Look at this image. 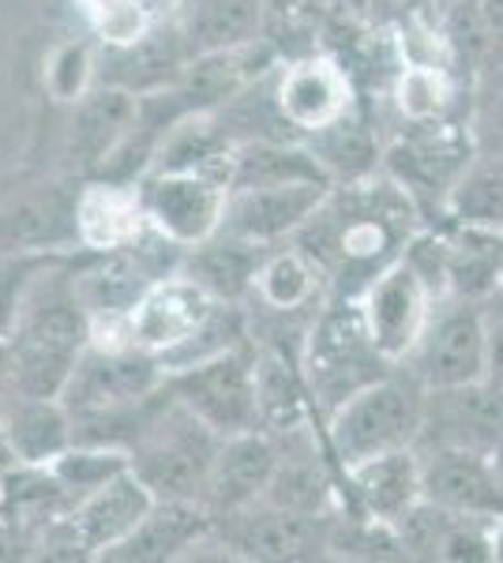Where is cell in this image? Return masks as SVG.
Returning <instances> with one entry per match:
<instances>
[{
    "label": "cell",
    "instance_id": "cell-1",
    "mask_svg": "<svg viewBox=\"0 0 503 563\" xmlns=\"http://www.w3.org/2000/svg\"><path fill=\"white\" fill-rule=\"evenodd\" d=\"M425 211L383 169L372 177L331 185V192L308 218L294 244L316 260L331 297L353 301L380 271L402 260L409 241L425 230Z\"/></svg>",
    "mask_w": 503,
    "mask_h": 563
},
{
    "label": "cell",
    "instance_id": "cell-2",
    "mask_svg": "<svg viewBox=\"0 0 503 563\" xmlns=\"http://www.w3.org/2000/svg\"><path fill=\"white\" fill-rule=\"evenodd\" d=\"M72 263H76L72 256L53 260L23 297V308L8 334L15 395L61 398L76 361L90 346V316L72 282Z\"/></svg>",
    "mask_w": 503,
    "mask_h": 563
},
{
    "label": "cell",
    "instance_id": "cell-3",
    "mask_svg": "<svg viewBox=\"0 0 503 563\" xmlns=\"http://www.w3.org/2000/svg\"><path fill=\"white\" fill-rule=\"evenodd\" d=\"M425 398L428 387L414 372L395 365L387 376L361 387L335 413H327L319 421V429H324L327 451H331L338 474H346L364 459L414 448L420 435V421H425Z\"/></svg>",
    "mask_w": 503,
    "mask_h": 563
},
{
    "label": "cell",
    "instance_id": "cell-4",
    "mask_svg": "<svg viewBox=\"0 0 503 563\" xmlns=\"http://www.w3.org/2000/svg\"><path fill=\"white\" fill-rule=\"evenodd\" d=\"M297 365L308 384V395H313L319 421L327 413H335L361 387L376 384L380 376H387L395 368L372 342L357 297L353 301L331 297L324 305V312L316 316L305 342H300Z\"/></svg>",
    "mask_w": 503,
    "mask_h": 563
},
{
    "label": "cell",
    "instance_id": "cell-5",
    "mask_svg": "<svg viewBox=\"0 0 503 563\" xmlns=\"http://www.w3.org/2000/svg\"><path fill=\"white\" fill-rule=\"evenodd\" d=\"M218 443H222V435L199 421L188 406H181L170 390L154 421L132 443L128 459H132L135 477L158 499H196V504H204Z\"/></svg>",
    "mask_w": 503,
    "mask_h": 563
},
{
    "label": "cell",
    "instance_id": "cell-6",
    "mask_svg": "<svg viewBox=\"0 0 503 563\" xmlns=\"http://www.w3.org/2000/svg\"><path fill=\"white\" fill-rule=\"evenodd\" d=\"M478 154L466 121L447 124H406L383 140L380 169L395 185L409 192V199L425 211L428 222H440L447 196L459 185L462 169Z\"/></svg>",
    "mask_w": 503,
    "mask_h": 563
},
{
    "label": "cell",
    "instance_id": "cell-7",
    "mask_svg": "<svg viewBox=\"0 0 503 563\" xmlns=\"http://www.w3.org/2000/svg\"><path fill=\"white\" fill-rule=\"evenodd\" d=\"M402 368L428 390L478 384L489 376V323H484V297L447 294L436 301L425 334Z\"/></svg>",
    "mask_w": 503,
    "mask_h": 563
},
{
    "label": "cell",
    "instance_id": "cell-8",
    "mask_svg": "<svg viewBox=\"0 0 503 563\" xmlns=\"http://www.w3.org/2000/svg\"><path fill=\"white\" fill-rule=\"evenodd\" d=\"M166 384L181 406H188L218 435L260 429L255 406V342L233 346L199 365L170 372Z\"/></svg>",
    "mask_w": 503,
    "mask_h": 563
},
{
    "label": "cell",
    "instance_id": "cell-9",
    "mask_svg": "<svg viewBox=\"0 0 503 563\" xmlns=\"http://www.w3.org/2000/svg\"><path fill=\"white\" fill-rule=\"evenodd\" d=\"M135 188H140L151 230L185 252L222 230L230 177L207 174V169H147Z\"/></svg>",
    "mask_w": 503,
    "mask_h": 563
},
{
    "label": "cell",
    "instance_id": "cell-10",
    "mask_svg": "<svg viewBox=\"0 0 503 563\" xmlns=\"http://www.w3.org/2000/svg\"><path fill=\"white\" fill-rule=\"evenodd\" d=\"M327 301H331V286H327L324 271L316 267V260L300 244L286 241L267 249V256L260 263V275L252 282L249 301H244L249 305L244 312L260 316L263 323L274 327L260 342L282 346L286 327H294L300 339H305L308 327L324 312Z\"/></svg>",
    "mask_w": 503,
    "mask_h": 563
},
{
    "label": "cell",
    "instance_id": "cell-11",
    "mask_svg": "<svg viewBox=\"0 0 503 563\" xmlns=\"http://www.w3.org/2000/svg\"><path fill=\"white\" fill-rule=\"evenodd\" d=\"M162 384H166V368H162V361L154 353L90 339V346L76 361L61 398L72 410V421H79V417L113 413L143 402Z\"/></svg>",
    "mask_w": 503,
    "mask_h": 563
},
{
    "label": "cell",
    "instance_id": "cell-12",
    "mask_svg": "<svg viewBox=\"0 0 503 563\" xmlns=\"http://www.w3.org/2000/svg\"><path fill=\"white\" fill-rule=\"evenodd\" d=\"M327 530L331 515H305L289 507L255 504L241 511L218 515L215 533L230 560H260V563H294V560H316L327 556Z\"/></svg>",
    "mask_w": 503,
    "mask_h": 563
},
{
    "label": "cell",
    "instance_id": "cell-13",
    "mask_svg": "<svg viewBox=\"0 0 503 563\" xmlns=\"http://www.w3.org/2000/svg\"><path fill=\"white\" fill-rule=\"evenodd\" d=\"M274 106L294 140H308L361 106L357 76L335 53H305L274 68Z\"/></svg>",
    "mask_w": 503,
    "mask_h": 563
},
{
    "label": "cell",
    "instance_id": "cell-14",
    "mask_svg": "<svg viewBox=\"0 0 503 563\" xmlns=\"http://www.w3.org/2000/svg\"><path fill=\"white\" fill-rule=\"evenodd\" d=\"M436 301H440V297L433 294V286L420 278V271L406 256L391 263L387 271H380V275L357 294L364 327H369L372 342H376L391 365H402V361L409 357V350H414L417 339L425 334Z\"/></svg>",
    "mask_w": 503,
    "mask_h": 563
},
{
    "label": "cell",
    "instance_id": "cell-15",
    "mask_svg": "<svg viewBox=\"0 0 503 563\" xmlns=\"http://www.w3.org/2000/svg\"><path fill=\"white\" fill-rule=\"evenodd\" d=\"M331 192V180H286V185H252L233 188L226 203L222 230L237 238L274 249L294 241L305 222L319 211Z\"/></svg>",
    "mask_w": 503,
    "mask_h": 563
},
{
    "label": "cell",
    "instance_id": "cell-16",
    "mask_svg": "<svg viewBox=\"0 0 503 563\" xmlns=\"http://www.w3.org/2000/svg\"><path fill=\"white\" fill-rule=\"evenodd\" d=\"M222 301L207 294L196 278L185 271L158 278L147 294L140 297V305L128 316V342L140 350L154 353V357H170L173 350H181L192 334L204 327L215 308Z\"/></svg>",
    "mask_w": 503,
    "mask_h": 563
},
{
    "label": "cell",
    "instance_id": "cell-17",
    "mask_svg": "<svg viewBox=\"0 0 503 563\" xmlns=\"http://www.w3.org/2000/svg\"><path fill=\"white\" fill-rule=\"evenodd\" d=\"M79 188H84L79 180H50V185L26 188L23 196L8 199L0 207V256L79 249Z\"/></svg>",
    "mask_w": 503,
    "mask_h": 563
},
{
    "label": "cell",
    "instance_id": "cell-18",
    "mask_svg": "<svg viewBox=\"0 0 503 563\" xmlns=\"http://www.w3.org/2000/svg\"><path fill=\"white\" fill-rule=\"evenodd\" d=\"M503 435V387L492 379L428 390L417 448L492 451Z\"/></svg>",
    "mask_w": 503,
    "mask_h": 563
},
{
    "label": "cell",
    "instance_id": "cell-19",
    "mask_svg": "<svg viewBox=\"0 0 503 563\" xmlns=\"http://www.w3.org/2000/svg\"><path fill=\"white\" fill-rule=\"evenodd\" d=\"M425 499L455 515L503 519V481L492 466L489 451L470 448H417Z\"/></svg>",
    "mask_w": 503,
    "mask_h": 563
},
{
    "label": "cell",
    "instance_id": "cell-20",
    "mask_svg": "<svg viewBox=\"0 0 503 563\" xmlns=\"http://www.w3.org/2000/svg\"><path fill=\"white\" fill-rule=\"evenodd\" d=\"M72 106H76L68 129L72 169L98 177V169L124 147V140L132 135L135 121H140V95H132L124 87L95 84Z\"/></svg>",
    "mask_w": 503,
    "mask_h": 563
},
{
    "label": "cell",
    "instance_id": "cell-21",
    "mask_svg": "<svg viewBox=\"0 0 503 563\" xmlns=\"http://www.w3.org/2000/svg\"><path fill=\"white\" fill-rule=\"evenodd\" d=\"M274 466H278V440L271 432L249 429L237 435H222L204 496L207 511L218 519V515L241 511V507L263 499L274 477Z\"/></svg>",
    "mask_w": 503,
    "mask_h": 563
},
{
    "label": "cell",
    "instance_id": "cell-22",
    "mask_svg": "<svg viewBox=\"0 0 503 563\" xmlns=\"http://www.w3.org/2000/svg\"><path fill=\"white\" fill-rule=\"evenodd\" d=\"M215 530V515L196 499H154L147 519L109 549V563H173L188 560L192 549Z\"/></svg>",
    "mask_w": 503,
    "mask_h": 563
},
{
    "label": "cell",
    "instance_id": "cell-23",
    "mask_svg": "<svg viewBox=\"0 0 503 563\" xmlns=\"http://www.w3.org/2000/svg\"><path fill=\"white\" fill-rule=\"evenodd\" d=\"M342 485L350 493L353 511L395 526L409 507L425 499V474H420L417 443L357 462L342 474Z\"/></svg>",
    "mask_w": 503,
    "mask_h": 563
},
{
    "label": "cell",
    "instance_id": "cell-24",
    "mask_svg": "<svg viewBox=\"0 0 503 563\" xmlns=\"http://www.w3.org/2000/svg\"><path fill=\"white\" fill-rule=\"evenodd\" d=\"M154 499L158 496L135 477V470H124V474H117L102 488L79 499L68 511V519L76 526L84 549L90 552V560H102L109 549H117L135 526L147 519Z\"/></svg>",
    "mask_w": 503,
    "mask_h": 563
},
{
    "label": "cell",
    "instance_id": "cell-25",
    "mask_svg": "<svg viewBox=\"0 0 503 563\" xmlns=\"http://www.w3.org/2000/svg\"><path fill=\"white\" fill-rule=\"evenodd\" d=\"M192 60L185 34L177 31H158L143 34L132 45H106V57L98 65V84L124 87L132 95H158L170 90L181 79V71Z\"/></svg>",
    "mask_w": 503,
    "mask_h": 563
},
{
    "label": "cell",
    "instance_id": "cell-26",
    "mask_svg": "<svg viewBox=\"0 0 503 563\" xmlns=\"http://www.w3.org/2000/svg\"><path fill=\"white\" fill-rule=\"evenodd\" d=\"M0 424L12 455L26 466H53L76 443V424L64 398L45 395H0Z\"/></svg>",
    "mask_w": 503,
    "mask_h": 563
},
{
    "label": "cell",
    "instance_id": "cell-27",
    "mask_svg": "<svg viewBox=\"0 0 503 563\" xmlns=\"http://www.w3.org/2000/svg\"><path fill=\"white\" fill-rule=\"evenodd\" d=\"M76 230L84 252H117L135 244L151 230L140 188L95 177L90 185L79 188Z\"/></svg>",
    "mask_w": 503,
    "mask_h": 563
},
{
    "label": "cell",
    "instance_id": "cell-28",
    "mask_svg": "<svg viewBox=\"0 0 503 563\" xmlns=\"http://www.w3.org/2000/svg\"><path fill=\"white\" fill-rule=\"evenodd\" d=\"M255 406H260V429L271 435L319 421L297 357H289L286 346L255 342Z\"/></svg>",
    "mask_w": 503,
    "mask_h": 563
},
{
    "label": "cell",
    "instance_id": "cell-29",
    "mask_svg": "<svg viewBox=\"0 0 503 563\" xmlns=\"http://www.w3.org/2000/svg\"><path fill=\"white\" fill-rule=\"evenodd\" d=\"M263 256H267L263 244H252V241L237 238V233L218 230L215 238H207L204 244L185 252L181 271L196 278L215 301L244 305L252 294L255 275H260Z\"/></svg>",
    "mask_w": 503,
    "mask_h": 563
},
{
    "label": "cell",
    "instance_id": "cell-30",
    "mask_svg": "<svg viewBox=\"0 0 503 563\" xmlns=\"http://www.w3.org/2000/svg\"><path fill=\"white\" fill-rule=\"evenodd\" d=\"M72 496L61 485L57 474L50 466H26L15 462L4 477H0V522L12 530L39 538L50 522H57L61 515L72 511Z\"/></svg>",
    "mask_w": 503,
    "mask_h": 563
},
{
    "label": "cell",
    "instance_id": "cell-31",
    "mask_svg": "<svg viewBox=\"0 0 503 563\" xmlns=\"http://www.w3.org/2000/svg\"><path fill=\"white\" fill-rule=\"evenodd\" d=\"M300 143L316 154L319 169H324L331 185H350V180L372 177L383 162V135L372 129V121L361 113V106Z\"/></svg>",
    "mask_w": 503,
    "mask_h": 563
},
{
    "label": "cell",
    "instance_id": "cell-32",
    "mask_svg": "<svg viewBox=\"0 0 503 563\" xmlns=\"http://www.w3.org/2000/svg\"><path fill=\"white\" fill-rule=\"evenodd\" d=\"M263 0H188L181 15V34H185L188 53L230 49L263 38Z\"/></svg>",
    "mask_w": 503,
    "mask_h": 563
},
{
    "label": "cell",
    "instance_id": "cell-33",
    "mask_svg": "<svg viewBox=\"0 0 503 563\" xmlns=\"http://www.w3.org/2000/svg\"><path fill=\"white\" fill-rule=\"evenodd\" d=\"M440 222L462 230L503 233V154H473L447 196Z\"/></svg>",
    "mask_w": 503,
    "mask_h": 563
},
{
    "label": "cell",
    "instance_id": "cell-34",
    "mask_svg": "<svg viewBox=\"0 0 503 563\" xmlns=\"http://www.w3.org/2000/svg\"><path fill=\"white\" fill-rule=\"evenodd\" d=\"M53 474L64 488H68L72 504H79L84 496H90L95 488H102L106 481H113L117 474L132 470V459L121 448H102V443H72L64 455L53 462Z\"/></svg>",
    "mask_w": 503,
    "mask_h": 563
},
{
    "label": "cell",
    "instance_id": "cell-35",
    "mask_svg": "<svg viewBox=\"0 0 503 563\" xmlns=\"http://www.w3.org/2000/svg\"><path fill=\"white\" fill-rule=\"evenodd\" d=\"M470 135L478 154H503V68L489 71L473 84L470 102Z\"/></svg>",
    "mask_w": 503,
    "mask_h": 563
},
{
    "label": "cell",
    "instance_id": "cell-36",
    "mask_svg": "<svg viewBox=\"0 0 503 563\" xmlns=\"http://www.w3.org/2000/svg\"><path fill=\"white\" fill-rule=\"evenodd\" d=\"M45 84L61 102H79L90 87L98 84V60L90 57L84 42H68L53 53L50 68H45Z\"/></svg>",
    "mask_w": 503,
    "mask_h": 563
},
{
    "label": "cell",
    "instance_id": "cell-37",
    "mask_svg": "<svg viewBox=\"0 0 503 563\" xmlns=\"http://www.w3.org/2000/svg\"><path fill=\"white\" fill-rule=\"evenodd\" d=\"M484 323H489V376L503 387V286L484 297Z\"/></svg>",
    "mask_w": 503,
    "mask_h": 563
},
{
    "label": "cell",
    "instance_id": "cell-38",
    "mask_svg": "<svg viewBox=\"0 0 503 563\" xmlns=\"http://www.w3.org/2000/svg\"><path fill=\"white\" fill-rule=\"evenodd\" d=\"M481 4V20L489 31V71L503 68V0H478ZM484 71V76H489Z\"/></svg>",
    "mask_w": 503,
    "mask_h": 563
},
{
    "label": "cell",
    "instance_id": "cell-39",
    "mask_svg": "<svg viewBox=\"0 0 503 563\" xmlns=\"http://www.w3.org/2000/svg\"><path fill=\"white\" fill-rule=\"evenodd\" d=\"M376 8H383V12L398 23H409V20H420V15L436 12V0H372Z\"/></svg>",
    "mask_w": 503,
    "mask_h": 563
},
{
    "label": "cell",
    "instance_id": "cell-40",
    "mask_svg": "<svg viewBox=\"0 0 503 563\" xmlns=\"http://www.w3.org/2000/svg\"><path fill=\"white\" fill-rule=\"evenodd\" d=\"M12 390V342L0 334V395Z\"/></svg>",
    "mask_w": 503,
    "mask_h": 563
},
{
    "label": "cell",
    "instance_id": "cell-41",
    "mask_svg": "<svg viewBox=\"0 0 503 563\" xmlns=\"http://www.w3.org/2000/svg\"><path fill=\"white\" fill-rule=\"evenodd\" d=\"M79 4L87 8V15H90V20H98V15L113 12V8H124V4H132V0H79Z\"/></svg>",
    "mask_w": 503,
    "mask_h": 563
},
{
    "label": "cell",
    "instance_id": "cell-42",
    "mask_svg": "<svg viewBox=\"0 0 503 563\" xmlns=\"http://www.w3.org/2000/svg\"><path fill=\"white\" fill-rule=\"evenodd\" d=\"M15 462H20V459L12 455V443H8V435H4V424H0V477H4L8 470L15 466Z\"/></svg>",
    "mask_w": 503,
    "mask_h": 563
},
{
    "label": "cell",
    "instance_id": "cell-43",
    "mask_svg": "<svg viewBox=\"0 0 503 563\" xmlns=\"http://www.w3.org/2000/svg\"><path fill=\"white\" fill-rule=\"evenodd\" d=\"M489 459H492V466H496V474H500V481H503V435H500L496 443H492Z\"/></svg>",
    "mask_w": 503,
    "mask_h": 563
},
{
    "label": "cell",
    "instance_id": "cell-44",
    "mask_svg": "<svg viewBox=\"0 0 503 563\" xmlns=\"http://www.w3.org/2000/svg\"><path fill=\"white\" fill-rule=\"evenodd\" d=\"M440 4H451V0H436V8H440Z\"/></svg>",
    "mask_w": 503,
    "mask_h": 563
}]
</instances>
